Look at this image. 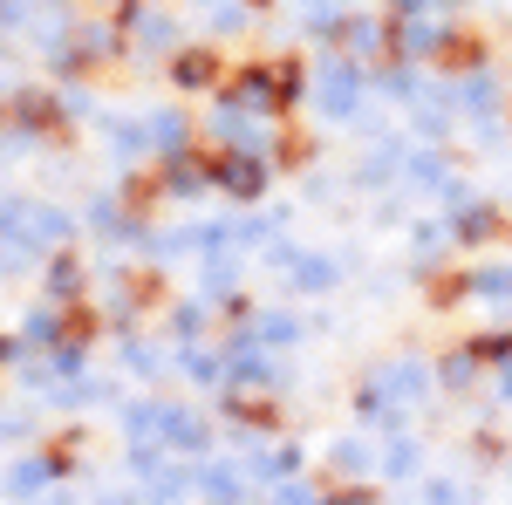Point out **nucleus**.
Masks as SVG:
<instances>
[{
	"mask_svg": "<svg viewBox=\"0 0 512 505\" xmlns=\"http://www.w3.org/2000/svg\"><path fill=\"white\" fill-rule=\"evenodd\" d=\"M212 76V55H185V62H178V82H205Z\"/></svg>",
	"mask_w": 512,
	"mask_h": 505,
	"instance_id": "obj_2",
	"label": "nucleus"
},
{
	"mask_svg": "<svg viewBox=\"0 0 512 505\" xmlns=\"http://www.w3.org/2000/svg\"><path fill=\"white\" fill-rule=\"evenodd\" d=\"M219 178H226L233 192H260V164H253V157H226V171H219Z\"/></svg>",
	"mask_w": 512,
	"mask_h": 505,
	"instance_id": "obj_1",
	"label": "nucleus"
}]
</instances>
